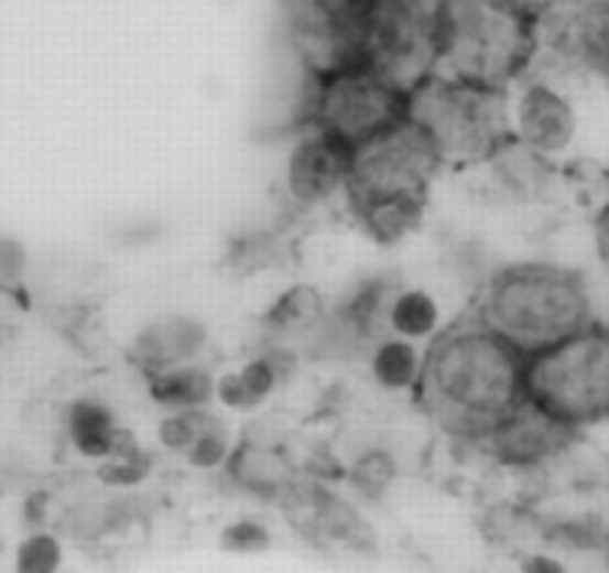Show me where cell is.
I'll list each match as a JSON object with an SVG mask.
<instances>
[{
  "mask_svg": "<svg viewBox=\"0 0 609 573\" xmlns=\"http://www.w3.org/2000/svg\"><path fill=\"white\" fill-rule=\"evenodd\" d=\"M526 357L482 321L443 327L425 345L416 401L434 425L464 443H482L511 410L526 401Z\"/></svg>",
  "mask_w": 609,
  "mask_h": 573,
  "instance_id": "1",
  "label": "cell"
},
{
  "mask_svg": "<svg viewBox=\"0 0 609 573\" xmlns=\"http://www.w3.org/2000/svg\"><path fill=\"white\" fill-rule=\"evenodd\" d=\"M437 72L476 87L511 89L530 72L535 15L500 0H432Z\"/></svg>",
  "mask_w": 609,
  "mask_h": 573,
  "instance_id": "2",
  "label": "cell"
},
{
  "mask_svg": "<svg viewBox=\"0 0 609 573\" xmlns=\"http://www.w3.org/2000/svg\"><path fill=\"white\" fill-rule=\"evenodd\" d=\"M476 318L532 357L591 324V298L577 273L556 264H509L482 285Z\"/></svg>",
  "mask_w": 609,
  "mask_h": 573,
  "instance_id": "3",
  "label": "cell"
},
{
  "mask_svg": "<svg viewBox=\"0 0 609 573\" xmlns=\"http://www.w3.org/2000/svg\"><path fill=\"white\" fill-rule=\"evenodd\" d=\"M407 119L443 166H476L511 140L509 89H488L432 72L407 93Z\"/></svg>",
  "mask_w": 609,
  "mask_h": 573,
  "instance_id": "4",
  "label": "cell"
},
{
  "mask_svg": "<svg viewBox=\"0 0 609 573\" xmlns=\"http://www.w3.org/2000/svg\"><path fill=\"white\" fill-rule=\"evenodd\" d=\"M526 401L570 431L609 419V327L586 324L526 357Z\"/></svg>",
  "mask_w": 609,
  "mask_h": 573,
  "instance_id": "5",
  "label": "cell"
},
{
  "mask_svg": "<svg viewBox=\"0 0 609 573\" xmlns=\"http://www.w3.org/2000/svg\"><path fill=\"white\" fill-rule=\"evenodd\" d=\"M443 170L428 137L404 117L363 147L351 149V175L345 203L351 214L378 205H420L425 208L428 187Z\"/></svg>",
  "mask_w": 609,
  "mask_h": 573,
  "instance_id": "6",
  "label": "cell"
},
{
  "mask_svg": "<svg viewBox=\"0 0 609 573\" xmlns=\"http://www.w3.org/2000/svg\"><path fill=\"white\" fill-rule=\"evenodd\" d=\"M309 80L304 126L322 128L348 149L363 147L407 117V93L363 63H345Z\"/></svg>",
  "mask_w": 609,
  "mask_h": 573,
  "instance_id": "7",
  "label": "cell"
},
{
  "mask_svg": "<svg viewBox=\"0 0 609 573\" xmlns=\"http://www.w3.org/2000/svg\"><path fill=\"white\" fill-rule=\"evenodd\" d=\"M355 63L374 68L404 93L437 72L432 0H366Z\"/></svg>",
  "mask_w": 609,
  "mask_h": 573,
  "instance_id": "8",
  "label": "cell"
},
{
  "mask_svg": "<svg viewBox=\"0 0 609 573\" xmlns=\"http://www.w3.org/2000/svg\"><path fill=\"white\" fill-rule=\"evenodd\" d=\"M363 7L366 0H280L285 28L309 75L355 63Z\"/></svg>",
  "mask_w": 609,
  "mask_h": 573,
  "instance_id": "9",
  "label": "cell"
},
{
  "mask_svg": "<svg viewBox=\"0 0 609 573\" xmlns=\"http://www.w3.org/2000/svg\"><path fill=\"white\" fill-rule=\"evenodd\" d=\"M509 122L511 137L544 161L565 155L577 137V110L568 93L535 72L509 89Z\"/></svg>",
  "mask_w": 609,
  "mask_h": 573,
  "instance_id": "10",
  "label": "cell"
},
{
  "mask_svg": "<svg viewBox=\"0 0 609 573\" xmlns=\"http://www.w3.org/2000/svg\"><path fill=\"white\" fill-rule=\"evenodd\" d=\"M348 175H351V149L336 137L325 134L322 128L304 126L292 149L285 152V199L301 212L322 208L334 203L336 196H345Z\"/></svg>",
  "mask_w": 609,
  "mask_h": 573,
  "instance_id": "11",
  "label": "cell"
},
{
  "mask_svg": "<svg viewBox=\"0 0 609 573\" xmlns=\"http://www.w3.org/2000/svg\"><path fill=\"white\" fill-rule=\"evenodd\" d=\"M276 499H280L289 523L306 538L336 541V544L348 547H372L369 526L360 520L355 508L339 499L334 490H327L325 482H318V478L295 476Z\"/></svg>",
  "mask_w": 609,
  "mask_h": 573,
  "instance_id": "12",
  "label": "cell"
},
{
  "mask_svg": "<svg viewBox=\"0 0 609 573\" xmlns=\"http://www.w3.org/2000/svg\"><path fill=\"white\" fill-rule=\"evenodd\" d=\"M570 437H574L570 428L547 417L532 401H523L521 408L511 410L509 417L482 440V446L502 467L535 469L544 461H553L559 455L570 443Z\"/></svg>",
  "mask_w": 609,
  "mask_h": 573,
  "instance_id": "13",
  "label": "cell"
},
{
  "mask_svg": "<svg viewBox=\"0 0 609 573\" xmlns=\"http://www.w3.org/2000/svg\"><path fill=\"white\" fill-rule=\"evenodd\" d=\"M208 348V327L191 315H164L149 321L131 342V357L143 375L149 371L173 369L185 363H203V350Z\"/></svg>",
  "mask_w": 609,
  "mask_h": 573,
  "instance_id": "14",
  "label": "cell"
},
{
  "mask_svg": "<svg viewBox=\"0 0 609 573\" xmlns=\"http://www.w3.org/2000/svg\"><path fill=\"white\" fill-rule=\"evenodd\" d=\"M292 371H295V354L274 345L253 354L238 369L215 378V399L229 410H255L274 396Z\"/></svg>",
  "mask_w": 609,
  "mask_h": 573,
  "instance_id": "15",
  "label": "cell"
},
{
  "mask_svg": "<svg viewBox=\"0 0 609 573\" xmlns=\"http://www.w3.org/2000/svg\"><path fill=\"white\" fill-rule=\"evenodd\" d=\"M224 469L238 487L259 496H280L283 487L295 478V464L280 446V440L262 437H244L236 443Z\"/></svg>",
  "mask_w": 609,
  "mask_h": 573,
  "instance_id": "16",
  "label": "cell"
},
{
  "mask_svg": "<svg viewBox=\"0 0 609 573\" xmlns=\"http://www.w3.org/2000/svg\"><path fill=\"white\" fill-rule=\"evenodd\" d=\"M66 437L72 448L87 461H108L128 431L117 422L108 401L96 396H80L66 408Z\"/></svg>",
  "mask_w": 609,
  "mask_h": 573,
  "instance_id": "17",
  "label": "cell"
},
{
  "mask_svg": "<svg viewBox=\"0 0 609 573\" xmlns=\"http://www.w3.org/2000/svg\"><path fill=\"white\" fill-rule=\"evenodd\" d=\"M387 333L413 345L443 333V310L437 298L423 285H395L387 303Z\"/></svg>",
  "mask_w": 609,
  "mask_h": 573,
  "instance_id": "18",
  "label": "cell"
},
{
  "mask_svg": "<svg viewBox=\"0 0 609 573\" xmlns=\"http://www.w3.org/2000/svg\"><path fill=\"white\" fill-rule=\"evenodd\" d=\"M149 399L167 413L176 410H199L208 408L215 399V375L206 363H185L173 369L149 371L146 375Z\"/></svg>",
  "mask_w": 609,
  "mask_h": 573,
  "instance_id": "19",
  "label": "cell"
},
{
  "mask_svg": "<svg viewBox=\"0 0 609 573\" xmlns=\"http://www.w3.org/2000/svg\"><path fill=\"white\" fill-rule=\"evenodd\" d=\"M425 350L399 336H381L369 345V375L383 392H416Z\"/></svg>",
  "mask_w": 609,
  "mask_h": 573,
  "instance_id": "20",
  "label": "cell"
},
{
  "mask_svg": "<svg viewBox=\"0 0 609 573\" xmlns=\"http://www.w3.org/2000/svg\"><path fill=\"white\" fill-rule=\"evenodd\" d=\"M327 321V303L315 285L297 282L285 289L276 303L268 310L265 324L280 336H304V333H318Z\"/></svg>",
  "mask_w": 609,
  "mask_h": 573,
  "instance_id": "21",
  "label": "cell"
},
{
  "mask_svg": "<svg viewBox=\"0 0 609 573\" xmlns=\"http://www.w3.org/2000/svg\"><path fill=\"white\" fill-rule=\"evenodd\" d=\"M211 419H215V413L208 408L167 413V417L161 419V425H157V440H161V446L167 448V452L185 457L187 448L194 446V440L211 425Z\"/></svg>",
  "mask_w": 609,
  "mask_h": 573,
  "instance_id": "22",
  "label": "cell"
},
{
  "mask_svg": "<svg viewBox=\"0 0 609 573\" xmlns=\"http://www.w3.org/2000/svg\"><path fill=\"white\" fill-rule=\"evenodd\" d=\"M149 473V455L143 448L131 440L128 434L122 443L117 446V452L108 457V461H101L99 467V478L105 485L110 487H131L143 482Z\"/></svg>",
  "mask_w": 609,
  "mask_h": 573,
  "instance_id": "23",
  "label": "cell"
},
{
  "mask_svg": "<svg viewBox=\"0 0 609 573\" xmlns=\"http://www.w3.org/2000/svg\"><path fill=\"white\" fill-rule=\"evenodd\" d=\"M395 478V461L387 448H366L351 461L348 482L366 496H378Z\"/></svg>",
  "mask_w": 609,
  "mask_h": 573,
  "instance_id": "24",
  "label": "cell"
},
{
  "mask_svg": "<svg viewBox=\"0 0 609 573\" xmlns=\"http://www.w3.org/2000/svg\"><path fill=\"white\" fill-rule=\"evenodd\" d=\"M232 437H229L227 422L220 417L211 419V425L194 440V446L185 452V461L197 469H220L227 467L229 455H232Z\"/></svg>",
  "mask_w": 609,
  "mask_h": 573,
  "instance_id": "25",
  "label": "cell"
},
{
  "mask_svg": "<svg viewBox=\"0 0 609 573\" xmlns=\"http://www.w3.org/2000/svg\"><path fill=\"white\" fill-rule=\"evenodd\" d=\"M59 567V544L51 534H33L19 547L15 571L19 573H54Z\"/></svg>",
  "mask_w": 609,
  "mask_h": 573,
  "instance_id": "26",
  "label": "cell"
},
{
  "mask_svg": "<svg viewBox=\"0 0 609 573\" xmlns=\"http://www.w3.org/2000/svg\"><path fill=\"white\" fill-rule=\"evenodd\" d=\"M220 541L232 553H255V550H265L271 544V534H268L265 526L253 523V520H241V523L229 526Z\"/></svg>",
  "mask_w": 609,
  "mask_h": 573,
  "instance_id": "27",
  "label": "cell"
},
{
  "mask_svg": "<svg viewBox=\"0 0 609 573\" xmlns=\"http://www.w3.org/2000/svg\"><path fill=\"white\" fill-rule=\"evenodd\" d=\"M28 268V256L15 238H0V280L19 282Z\"/></svg>",
  "mask_w": 609,
  "mask_h": 573,
  "instance_id": "28",
  "label": "cell"
},
{
  "mask_svg": "<svg viewBox=\"0 0 609 573\" xmlns=\"http://www.w3.org/2000/svg\"><path fill=\"white\" fill-rule=\"evenodd\" d=\"M500 3H505V7H511V10H521V12H526V15H535V19H539L541 12L551 10L556 0H500Z\"/></svg>",
  "mask_w": 609,
  "mask_h": 573,
  "instance_id": "29",
  "label": "cell"
},
{
  "mask_svg": "<svg viewBox=\"0 0 609 573\" xmlns=\"http://www.w3.org/2000/svg\"><path fill=\"white\" fill-rule=\"evenodd\" d=\"M523 573H565V567L547 559V555H532L530 562L523 564Z\"/></svg>",
  "mask_w": 609,
  "mask_h": 573,
  "instance_id": "30",
  "label": "cell"
},
{
  "mask_svg": "<svg viewBox=\"0 0 609 573\" xmlns=\"http://www.w3.org/2000/svg\"><path fill=\"white\" fill-rule=\"evenodd\" d=\"M598 244H600V253H603V259H607V264H609V203H607V208L600 212Z\"/></svg>",
  "mask_w": 609,
  "mask_h": 573,
  "instance_id": "31",
  "label": "cell"
}]
</instances>
